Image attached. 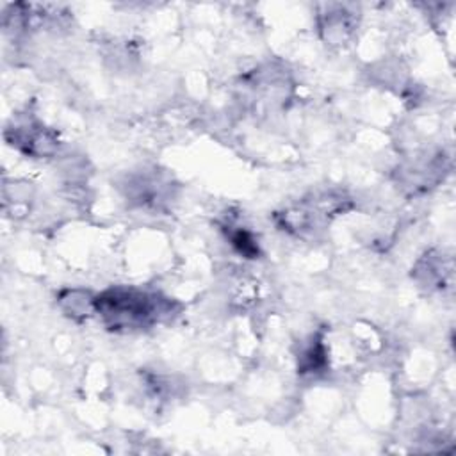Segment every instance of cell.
Listing matches in <instances>:
<instances>
[{
    "label": "cell",
    "instance_id": "1",
    "mask_svg": "<svg viewBox=\"0 0 456 456\" xmlns=\"http://www.w3.org/2000/svg\"><path fill=\"white\" fill-rule=\"evenodd\" d=\"M94 308L116 328L144 326L157 317V299L137 290H109L94 299Z\"/></svg>",
    "mask_w": 456,
    "mask_h": 456
}]
</instances>
